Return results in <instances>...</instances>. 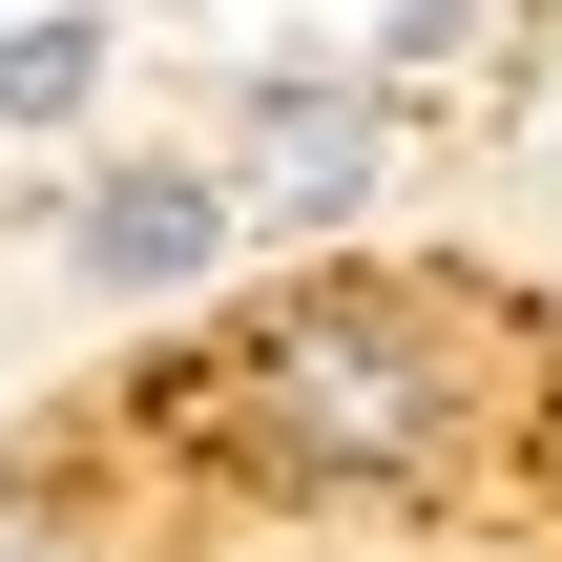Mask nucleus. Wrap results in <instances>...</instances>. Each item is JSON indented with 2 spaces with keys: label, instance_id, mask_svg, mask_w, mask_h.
<instances>
[{
  "label": "nucleus",
  "instance_id": "nucleus-5",
  "mask_svg": "<svg viewBox=\"0 0 562 562\" xmlns=\"http://www.w3.org/2000/svg\"><path fill=\"white\" fill-rule=\"evenodd\" d=\"M0 562H104V521H83L63 480H0Z\"/></svg>",
  "mask_w": 562,
  "mask_h": 562
},
{
  "label": "nucleus",
  "instance_id": "nucleus-1",
  "mask_svg": "<svg viewBox=\"0 0 562 562\" xmlns=\"http://www.w3.org/2000/svg\"><path fill=\"white\" fill-rule=\"evenodd\" d=\"M438 417H459V375H438V334H417L396 292H292V313L229 355V438H250L271 480H313V501L417 480Z\"/></svg>",
  "mask_w": 562,
  "mask_h": 562
},
{
  "label": "nucleus",
  "instance_id": "nucleus-4",
  "mask_svg": "<svg viewBox=\"0 0 562 562\" xmlns=\"http://www.w3.org/2000/svg\"><path fill=\"white\" fill-rule=\"evenodd\" d=\"M83 83H104V21H83V0L0 21V125H83Z\"/></svg>",
  "mask_w": 562,
  "mask_h": 562
},
{
  "label": "nucleus",
  "instance_id": "nucleus-3",
  "mask_svg": "<svg viewBox=\"0 0 562 562\" xmlns=\"http://www.w3.org/2000/svg\"><path fill=\"white\" fill-rule=\"evenodd\" d=\"M63 271H83L104 313H167V292H209V271H229V188H209V167H83Z\"/></svg>",
  "mask_w": 562,
  "mask_h": 562
},
{
  "label": "nucleus",
  "instance_id": "nucleus-2",
  "mask_svg": "<svg viewBox=\"0 0 562 562\" xmlns=\"http://www.w3.org/2000/svg\"><path fill=\"white\" fill-rule=\"evenodd\" d=\"M229 229H355L375 188H396V83H334V63H271L250 104H229Z\"/></svg>",
  "mask_w": 562,
  "mask_h": 562
}]
</instances>
